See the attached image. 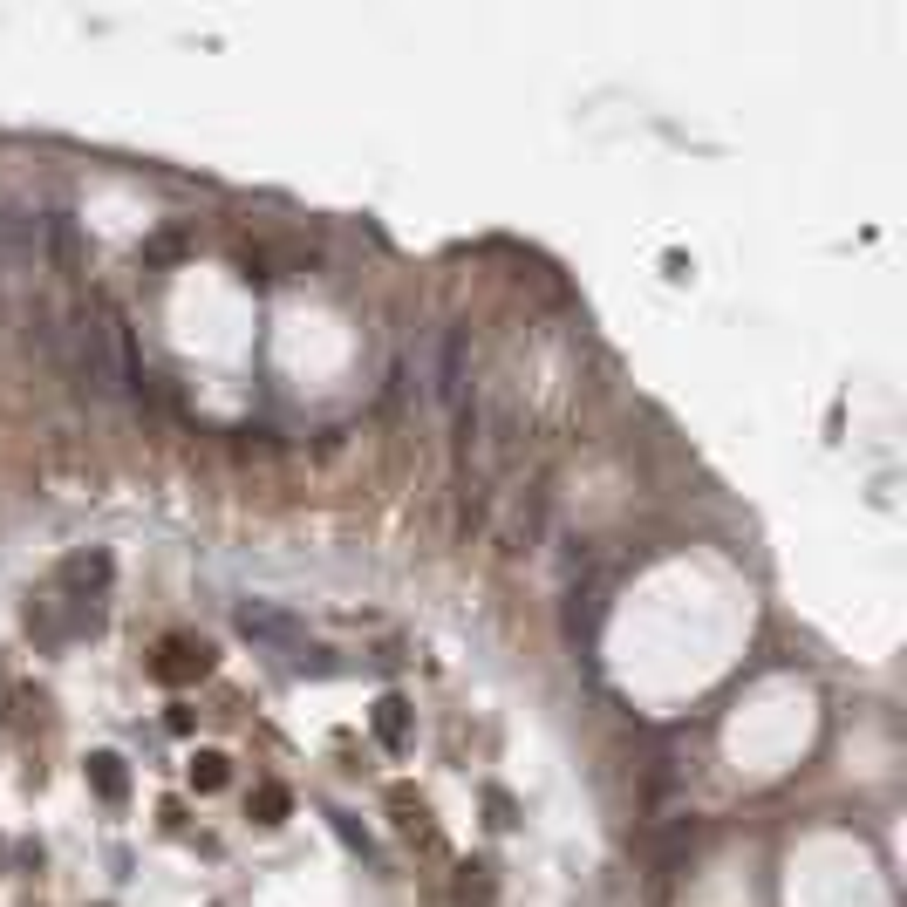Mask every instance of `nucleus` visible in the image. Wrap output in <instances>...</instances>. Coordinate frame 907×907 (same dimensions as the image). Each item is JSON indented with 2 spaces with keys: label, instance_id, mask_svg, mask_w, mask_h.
I'll use <instances>...</instances> for the list:
<instances>
[{
  "label": "nucleus",
  "instance_id": "423d86ee",
  "mask_svg": "<svg viewBox=\"0 0 907 907\" xmlns=\"http://www.w3.org/2000/svg\"><path fill=\"white\" fill-rule=\"evenodd\" d=\"M369 730H376V744L389 757H403L410 751V703H403V696H382L376 710H369Z\"/></svg>",
  "mask_w": 907,
  "mask_h": 907
},
{
  "label": "nucleus",
  "instance_id": "f257e3e1",
  "mask_svg": "<svg viewBox=\"0 0 907 907\" xmlns=\"http://www.w3.org/2000/svg\"><path fill=\"white\" fill-rule=\"evenodd\" d=\"M69 376L89 403H123L137 389V362H130V328L110 307H82L69 321Z\"/></svg>",
  "mask_w": 907,
  "mask_h": 907
},
{
  "label": "nucleus",
  "instance_id": "20e7f679",
  "mask_svg": "<svg viewBox=\"0 0 907 907\" xmlns=\"http://www.w3.org/2000/svg\"><path fill=\"white\" fill-rule=\"evenodd\" d=\"M110 553H76V560H62V601L76 607H96V594L110 587Z\"/></svg>",
  "mask_w": 907,
  "mask_h": 907
},
{
  "label": "nucleus",
  "instance_id": "39448f33",
  "mask_svg": "<svg viewBox=\"0 0 907 907\" xmlns=\"http://www.w3.org/2000/svg\"><path fill=\"white\" fill-rule=\"evenodd\" d=\"M205 669H212V648L205 642H178V635L157 648V662H151L157 682H191V676H205Z\"/></svg>",
  "mask_w": 907,
  "mask_h": 907
},
{
  "label": "nucleus",
  "instance_id": "0eeeda50",
  "mask_svg": "<svg viewBox=\"0 0 907 907\" xmlns=\"http://www.w3.org/2000/svg\"><path fill=\"white\" fill-rule=\"evenodd\" d=\"M89 792L103 798V805H123L130 778H123V757H116V751H96V757H89Z\"/></svg>",
  "mask_w": 907,
  "mask_h": 907
},
{
  "label": "nucleus",
  "instance_id": "f03ea898",
  "mask_svg": "<svg viewBox=\"0 0 907 907\" xmlns=\"http://www.w3.org/2000/svg\"><path fill=\"white\" fill-rule=\"evenodd\" d=\"M430 403L444 416H471V335L451 328V335H437V362H430Z\"/></svg>",
  "mask_w": 907,
  "mask_h": 907
},
{
  "label": "nucleus",
  "instance_id": "7ed1b4c3",
  "mask_svg": "<svg viewBox=\"0 0 907 907\" xmlns=\"http://www.w3.org/2000/svg\"><path fill=\"white\" fill-rule=\"evenodd\" d=\"M239 635L260 642V648H280V655H301V648H307L301 621H294L287 607H273V601H246V607H239Z\"/></svg>",
  "mask_w": 907,
  "mask_h": 907
},
{
  "label": "nucleus",
  "instance_id": "1a4fd4ad",
  "mask_svg": "<svg viewBox=\"0 0 907 907\" xmlns=\"http://www.w3.org/2000/svg\"><path fill=\"white\" fill-rule=\"evenodd\" d=\"M253 819H260V826H280V819H287V785H260V792H253Z\"/></svg>",
  "mask_w": 907,
  "mask_h": 907
},
{
  "label": "nucleus",
  "instance_id": "6e6552de",
  "mask_svg": "<svg viewBox=\"0 0 907 907\" xmlns=\"http://www.w3.org/2000/svg\"><path fill=\"white\" fill-rule=\"evenodd\" d=\"M191 785H198V792H219V785H226V757L198 751V757H191Z\"/></svg>",
  "mask_w": 907,
  "mask_h": 907
}]
</instances>
